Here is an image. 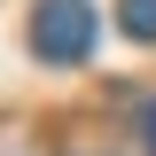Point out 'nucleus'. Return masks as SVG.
<instances>
[{"instance_id":"nucleus-3","label":"nucleus","mask_w":156,"mask_h":156,"mask_svg":"<svg viewBox=\"0 0 156 156\" xmlns=\"http://www.w3.org/2000/svg\"><path fill=\"white\" fill-rule=\"evenodd\" d=\"M140 140H148V156H156V101L140 109Z\"/></svg>"},{"instance_id":"nucleus-1","label":"nucleus","mask_w":156,"mask_h":156,"mask_svg":"<svg viewBox=\"0 0 156 156\" xmlns=\"http://www.w3.org/2000/svg\"><path fill=\"white\" fill-rule=\"evenodd\" d=\"M94 31H101V16L86 0H39L31 8V55L39 62H86L94 55Z\"/></svg>"},{"instance_id":"nucleus-2","label":"nucleus","mask_w":156,"mask_h":156,"mask_svg":"<svg viewBox=\"0 0 156 156\" xmlns=\"http://www.w3.org/2000/svg\"><path fill=\"white\" fill-rule=\"evenodd\" d=\"M117 23H125V39L156 47V0H117Z\"/></svg>"}]
</instances>
